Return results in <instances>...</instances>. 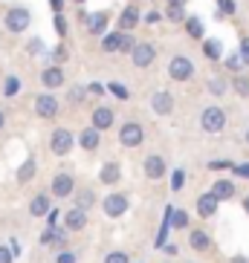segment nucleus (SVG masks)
Returning <instances> with one entry per match:
<instances>
[{"instance_id":"nucleus-1","label":"nucleus","mask_w":249,"mask_h":263,"mask_svg":"<svg viewBox=\"0 0 249 263\" xmlns=\"http://www.w3.org/2000/svg\"><path fill=\"white\" fill-rule=\"evenodd\" d=\"M226 122H229V119H226V110L218 107V104L206 107V110H203V116H200V127L206 133H223Z\"/></svg>"},{"instance_id":"nucleus-2","label":"nucleus","mask_w":249,"mask_h":263,"mask_svg":"<svg viewBox=\"0 0 249 263\" xmlns=\"http://www.w3.org/2000/svg\"><path fill=\"white\" fill-rule=\"evenodd\" d=\"M29 24H32V12L29 9H24V6H12L6 12V17H3V26H6L9 32H26L29 29Z\"/></svg>"},{"instance_id":"nucleus-3","label":"nucleus","mask_w":249,"mask_h":263,"mask_svg":"<svg viewBox=\"0 0 249 263\" xmlns=\"http://www.w3.org/2000/svg\"><path fill=\"white\" fill-rule=\"evenodd\" d=\"M191 76H194V61L188 55H174L168 61V78L171 81H188Z\"/></svg>"},{"instance_id":"nucleus-4","label":"nucleus","mask_w":249,"mask_h":263,"mask_svg":"<svg viewBox=\"0 0 249 263\" xmlns=\"http://www.w3.org/2000/svg\"><path fill=\"white\" fill-rule=\"evenodd\" d=\"M73 145H76V136H73V130H67V127H55L52 136H49V151H52L55 156H67L73 151Z\"/></svg>"},{"instance_id":"nucleus-5","label":"nucleus","mask_w":249,"mask_h":263,"mask_svg":"<svg viewBox=\"0 0 249 263\" xmlns=\"http://www.w3.org/2000/svg\"><path fill=\"white\" fill-rule=\"evenodd\" d=\"M131 61H133V67H139V70L151 67V64L156 61V47L148 44V41H136L133 49H131Z\"/></svg>"},{"instance_id":"nucleus-6","label":"nucleus","mask_w":249,"mask_h":263,"mask_svg":"<svg viewBox=\"0 0 249 263\" xmlns=\"http://www.w3.org/2000/svg\"><path fill=\"white\" fill-rule=\"evenodd\" d=\"M145 139V127L139 122H124L119 127V145L122 147H139Z\"/></svg>"},{"instance_id":"nucleus-7","label":"nucleus","mask_w":249,"mask_h":263,"mask_svg":"<svg viewBox=\"0 0 249 263\" xmlns=\"http://www.w3.org/2000/svg\"><path fill=\"white\" fill-rule=\"evenodd\" d=\"M35 113H38V119H55L61 113V101L55 99L52 90H49V93H41L38 99H35Z\"/></svg>"},{"instance_id":"nucleus-8","label":"nucleus","mask_w":249,"mask_h":263,"mask_svg":"<svg viewBox=\"0 0 249 263\" xmlns=\"http://www.w3.org/2000/svg\"><path fill=\"white\" fill-rule=\"evenodd\" d=\"M128 194H108L104 200H101V211L108 217H122L124 211H128Z\"/></svg>"},{"instance_id":"nucleus-9","label":"nucleus","mask_w":249,"mask_h":263,"mask_svg":"<svg viewBox=\"0 0 249 263\" xmlns=\"http://www.w3.org/2000/svg\"><path fill=\"white\" fill-rule=\"evenodd\" d=\"M73 191H76V179H73V174H55L52 185H49V194H52L55 200H64V197H70Z\"/></svg>"},{"instance_id":"nucleus-10","label":"nucleus","mask_w":249,"mask_h":263,"mask_svg":"<svg viewBox=\"0 0 249 263\" xmlns=\"http://www.w3.org/2000/svg\"><path fill=\"white\" fill-rule=\"evenodd\" d=\"M142 171H145V177L148 179H163L165 177V171H168V165H165V159L159 154H148L145 156V162H142Z\"/></svg>"},{"instance_id":"nucleus-11","label":"nucleus","mask_w":249,"mask_h":263,"mask_svg":"<svg viewBox=\"0 0 249 263\" xmlns=\"http://www.w3.org/2000/svg\"><path fill=\"white\" fill-rule=\"evenodd\" d=\"M113 122H116V116H113V107H108V104H99V107L90 113V124L101 133L108 130V127H113Z\"/></svg>"},{"instance_id":"nucleus-12","label":"nucleus","mask_w":249,"mask_h":263,"mask_svg":"<svg viewBox=\"0 0 249 263\" xmlns=\"http://www.w3.org/2000/svg\"><path fill=\"white\" fill-rule=\"evenodd\" d=\"M151 110H154L156 116H171L174 110V96L168 90H159V93L151 96Z\"/></svg>"},{"instance_id":"nucleus-13","label":"nucleus","mask_w":249,"mask_h":263,"mask_svg":"<svg viewBox=\"0 0 249 263\" xmlns=\"http://www.w3.org/2000/svg\"><path fill=\"white\" fill-rule=\"evenodd\" d=\"M64 70L55 64V67H47V70L41 72V84L47 87V90H58V87H64Z\"/></svg>"},{"instance_id":"nucleus-14","label":"nucleus","mask_w":249,"mask_h":263,"mask_svg":"<svg viewBox=\"0 0 249 263\" xmlns=\"http://www.w3.org/2000/svg\"><path fill=\"white\" fill-rule=\"evenodd\" d=\"M87 226V211L84 209H70L64 214V229L67 232H81Z\"/></svg>"},{"instance_id":"nucleus-15","label":"nucleus","mask_w":249,"mask_h":263,"mask_svg":"<svg viewBox=\"0 0 249 263\" xmlns=\"http://www.w3.org/2000/svg\"><path fill=\"white\" fill-rule=\"evenodd\" d=\"M99 179H101V185H116L119 179H122V168H119V162H104L101 165Z\"/></svg>"},{"instance_id":"nucleus-16","label":"nucleus","mask_w":249,"mask_h":263,"mask_svg":"<svg viewBox=\"0 0 249 263\" xmlns=\"http://www.w3.org/2000/svg\"><path fill=\"white\" fill-rule=\"evenodd\" d=\"M78 145L84 147V151H96V147L101 145V130H96L93 124L84 127V130L78 133Z\"/></svg>"},{"instance_id":"nucleus-17","label":"nucleus","mask_w":249,"mask_h":263,"mask_svg":"<svg viewBox=\"0 0 249 263\" xmlns=\"http://www.w3.org/2000/svg\"><path fill=\"white\" fill-rule=\"evenodd\" d=\"M197 214L203 217V220H209V217H215L218 214V197L215 194H203L200 200H197Z\"/></svg>"},{"instance_id":"nucleus-18","label":"nucleus","mask_w":249,"mask_h":263,"mask_svg":"<svg viewBox=\"0 0 249 263\" xmlns=\"http://www.w3.org/2000/svg\"><path fill=\"white\" fill-rule=\"evenodd\" d=\"M73 197H76V209H84V211H90L96 202H99L96 200V191L93 188H87V185L78 188V191H73Z\"/></svg>"},{"instance_id":"nucleus-19","label":"nucleus","mask_w":249,"mask_h":263,"mask_svg":"<svg viewBox=\"0 0 249 263\" xmlns=\"http://www.w3.org/2000/svg\"><path fill=\"white\" fill-rule=\"evenodd\" d=\"M188 246L194 249V252H209L211 249V237L203 229H194V232H188Z\"/></svg>"},{"instance_id":"nucleus-20","label":"nucleus","mask_w":249,"mask_h":263,"mask_svg":"<svg viewBox=\"0 0 249 263\" xmlns=\"http://www.w3.org/2000/svg\"><path fill=\"white\" fill-rule=\"evenodd\" d=\"M136 24H139V9L131 3L128 9H122V15H119V26H122V32H131Z\"/></svg>"},{"instance_id":"nucleus-21","label":"nucleus","mask_w":249,"mask_h":263,"mask_svg":"<svg viewBox=\"0 0 249 263\" xmlns=\"http://www.w3.org/2000/svg\"><path fill=\"white\" fill-rule=\"evenodd\" d=\"M87 29H90V35H104V29H108V12L87 15Z\"/></svg>"},{"instance_id":"nucleus-22","label":"nucleus","mask_w":249,"mask_h":263,"mask_svg":"<svg viewBox=\"0 0 249 263\" xmlns=\"http://www.w3.org/2000/svg\"><path fill=\"white\" fill-rule=\"evenodd\" d=\"M35 174H38V162H35V156H29V159L17 168V182H21V185H26V182H32V179H35Z\"/></svg>"},{"instance_id":"nucleus-23","label":"nucleus","mask_w":249,"mask_h":263,"mask_svg":"<svg viewBox=\"0 0 249 263\" xmlns=\"http://www.w3.org/2000/svg\"><path fill=\"white\" fill-rule=\"evenodd\" d=\"M49 209H52V200H49V194H38V197L29 202V214H32V217H44Z\"/></svg>"},{"instance_id":"nucleus-24","label":"nucleus","mask_w":249,"mask_h":263,"mask_svg":"<svg viewBox=\"0 0 249 263\" xmlns=\"http://www.w3.org/2000/svg\"><path fill=\"white\" fill-rule=\"evenodd\" d=\"M211 194L218 197V202L232 200V197H235V185L229 182V179H215V185H211Z\"/></svg>"},{"instance_id":"nucleus-25","label":"nucleus","mask_w":249,"mask_h":263,"mask_svg":"<svg viewBox=\"0 0 249 263\" xmlns=\"http://www.w3.org/2000/svg\"><path fill=\"white\" fill-rule=\"evenodd\" d=\"M165 17H168L171 24H183V21H186V3H174V0H168Z\"/></svg>"},{"instance_id":"nucleus-26","label":"nucleus","mask_w":249,"mask_h":263,"mask_svg":"<svg viewBox=\"0 0 249 263\" xmlns=\"http://www.w3.org/2000/svg\"><path fill=\"white\" fill-rule=\"evenodd\" d=\"M122 35L124 32H110V35H104V38H101V49H104V52H119Z\"/></svg>"},{"instance_id":"nucleus-27","label":"nucleus","mask_w":249,"mask_h":263,"mask_svg":"<svg viewBox=\"0 0 249 263\" xmlns=\"http://www.w3.org/2000/svg\"><path fill=\"white\" fill-rule=\"evenodd\" d=\"M21 93V78L17 76H6V81H3V96L6 99H12V96Z\"/></svg>"},{"instance_id":"nucleus-28","label":"nucleus","mask_w":249,"mask_h":263,"mask_svg":"<svg viewBox=\"0 0 249 263\" xmlns=\"http://www.w3.org/2000/svg\"><path fill=\"white\" fill-rule=\"evenodd\" d=\"M203 52H206V58L218 61L220 55H223V47H220V41H203Z\"/></svg>"},{"instance_id":"nucleus-29","label":"nucleus","mask_w":249,"mask_h":263,"mask_svg":"<svg viewBox=\"0 0 249 263\" xmlns=\"http://www.w3.org/2000/svg\"><path fill=\"white\" fill-rule=\"evenodd\" d=\"M232 90L241 96V99H249V78L246 76H235L232 78Z\"/></svg>"},{"instance_id":"nucleus-30","label":"nucleus","mask_w":249,"mask_h":263,"mask_svg":"<svg viewBox=\"0 0 249 263\" xmlns=\"http://www.w3.org/2000/svg\"><path fill=\"white\" fill-rule=\"evenodd\" d=\"M104 90H110V93L116 96V99H131V90H128V87L122 84V81H110V84H104Z\"/></svg>"},{"instance_id":"nucleus-31","label":"nucleus","mask_w":249,"mask_h":263,"mask_svg":"<svg viewBox=\"0 0 249 263\" xmlns=\"http://www.w3.org/2000/svg\"><path fill=\"white\" fill-rule=\"evenodd\" d=\"M183 24H186V32L191 35V38H203V24L197 21V17H188L186 15V21H183Z\"/></svg>"},{"instance_id":"nucleus-32","label":"nucleus","mask_w":249,"mask_h":263,"mask_svg":"<svg viewBox=\"0 0 249 263\" xmlns=\"http://www.w3.org/2000/svg\"><path fill=\"white\" fill-rule=\"evenodd\" d=\"M226 90H229V84H226L223 78H209V93L211 96H223Z\"/></svg>"},{"instance_id":"nucleus-33","label":"nucleus","mask_w":249,"mask_h":263,"mask_svg":"<svg viewBox=\"0 0 249 263\" xmlns=\"http://www.w3.org/2000/svg\"><path fill=\"white\" fill-rule=\"evenodd\" d=\"M171 226L174 229H188V214L186 211H171Z\"/></svg>"},{"instance_id":"nucleus-34","label":"nucleus","mask_w":249,"mask_h":263,"mask_svg":"<svg viewBox=\"0 0 249 263\" xmlns=\"http://www.w3.org/2000/svg\"><path fill=\"white\" fill-rule=\"evenodd\" d=\"M67 99H70V104H81V101L87 99V87H73Z\"/></svg>"},{"instance_id":"nucleus-35","label":"nucleus","mask_w":249,"mask_h":263,"mask_svg":"<svg viewBox=\"0 0 249 263\" xmlns=\"http://www.w3.org/2000/svg\"><path fill=\"white\" fill-rule=\"evenodd\" d=\"M55 263H78V255H76V252H67V249H58Z\"/></svg>"},{"instance_id":"nucleus-36","label":"nucleus","mask_w":249,"mask_h":263,"mask_svg":"<svg viewBox=\"0 0 249 263\" xmlns=\"http://www.w3.org/2000/svg\"><path fill=\"white\" fill-rule=\"evenodd\" d=\"M52 26H55V32H58V38H64V35H67V21H64V15H61V12H55Z\"/></svg>"},{"instance_id":"nucleus-37","label":"nucleus","mask_w":249,"mask_h":263,"mask_svg":"<svg viewBox=\"0 0 249 263\" xmlns=\"http://www.w3.org/2000/svg\"><path fill=\"white\" fill-rule=\"evenodd\" d=\"M104 263H131V257H128V252H108Z\"/></svg>"},{"instance_id":"nucleus-38","label":"nucleus","mask_w":249,"mask_h":263,"mask_svg":"<svg viewBox=\"0 0 249 263\" xmlns=\"http://www.w3.org/2000/svg\"><path fill=\"white\" fill-rule=\"evenodd\" d=\"M133 44H136V38H133V35H128V32H124V35H122V44H119V52H124V55H131Z\"/></svg>"},{"instance_id":"nucleus-39","label":"nucleus","mask_w":249,"mask_h":263,"mask_svg":"<svg viewBox=\"0 0 249 263\" xmlns=\"http://www.w3.org/2000/svg\"><path fill=\"white\" fill-rule=\"evenodd\" d=\"M238 55H241V64H243V67H249V38H241Z\"/></svg>"},{"instance_id":"nucleus-40","label":"nucleus","mask_w":249,"mask_h":263,"mask_svg":"<svg viewBox=\"0 0 249 263\" xmlns=\"http://www.w3.org/2000/svg\"><path fill=\"white\" fill-rule=\"evenodd\" d=\"M226 67H229L232 72H238V70L243 67V64H241V55H238V52H235V55H229V58H226Z\"/></svg>"},{"instance_id":"nucleus-41","label":"nucleus","mask_w":249,"mask_h":263,"mask_svg":"<svg viewBox=\"0 0 249 263\" xmlns=\"http://www.w3.org/2000/svg\"><path fill=\"white\" fill-rule=\"evenodd\" d=\"M183 182H186V174H183V171H174L171 188H174V191H180V188H183Z\"/></svg>"},{"instance_id":"nucleus-42","label":"nucleus","mask_w":249,"mask_h":263,"mask_svg":"<svg viewBox=\"0 0 249 263\" xmlns=\"http://www.w3.org/2000/svg\"><path fill=\"white\" fill-rule=\"evenodd\" d=\"M0 263H15V252H9V246H0Z\"/></svg>"},{"instance_id":"nucleus-43","label":"nucleus","mask_w":249,"mask_h":263,"mask_svg":"<svg viewBox=\"0 0 249 263\" xmlns=\"http://www.w3.org/2000/svg\"><path fill=\"white\" fill-rule=\"evenodd\" d=\"M220 3V12H223V15H235V3L232 0H218Z\"/></svg>"},{"instance_id":"nucleus-44","label":"nucleus","mask_w":249,"mask_h":263,"mask_svg":"<svg viewBox=\"0 0 249 263\" xmlns=\"http://www.w3.org/2000/svg\"><path fill=\"white\" fill-rule=\"evenodd\" d=\"M87 93L101 96V93H104V84H101V81H93V84H87Z\"/></svg>"},{"instance_id":"nucleus-45","label":"nucleus","mask_w":249,"mask_h":263,"mask_svg":"<svg viewBox=\"0 0 249 263\" xmlns=\"http://www.w3.org/2000/svg\"><path fill=\"white\" fill-rule=\"evenodd\" d=\"M235 174L243 179H249V165H235Z\"/></svg>"},{"instance_id":"nucleus-46","label":"nucleus","mask_w":249,"mask_h":263,"mask_svg":"<svg viewBox=\"0 0 249 263\" xmlns=\"http://www.w3.org/2000/svg\"><path fill=\"white\" fill-rule=\"evenodd\" d=\"M145 21H148V24H159V21H163V15H159V12H148V15H145Z\"/></svg>"},{"instance_id":"nucleus-47","label":"nucleus","mask_w":249,"mask_h":263,"mask_svg":"<svg viewBox=\"0 0 249 263\" xmlns=\"http://www.w3.org/2000/svg\"><path fill=\"white\" fill-rule=\"evenodd\" d=\"M52 58H55V61H64V58H67V49H64V47H58V49H55V55H52Z\"/></svg>"},{"instance_id":"nucleus-48","label":"nucleus","mask_w":249,"mask_h":263,"mask_svg":"<svg viewBox=\"0 0 249 263\" xmlns=\"http://www.w3.org/2000/svg\"><path fill=\"white\" fill-rule=\"evenodd\" d=\"M163 252H165V255H171V257H174V255H177V252H180V249L174 246V243H168V246H163Z\"/></svg>"},{"instance_id":"nucleus-49","label":"nucleus","mask_w":249,"mask_h":263,"mask_svg":"<svg viewBox=\"0 0 249 263\" xmlns=\"http://www.w3.org/2000/svg\"><path fill=\"white\" fill-rule=\"evenodd\" d=\"M49 6H52V12H61V9H64V0H49Z\"/></svg>"},{"instance_id":"nucleus-50","label":"nucleus","mask_w":249,"mask_h":263,"mask_svg":"<svg viewBox=\"0 0 249 263\" xmlns=\"http://www.w3.org/2000/svg\"><path fill=\"white\" fill-rule=\"evenodd\" d=\"M3 127H6V113L0 110V130H3Z\"/></svg>"},{"instance_id":"nucleus-51","label":"nucleus","mask_w":249,"mask_h":263,"mask_svg":"<svg viewBox=\"0 0 249 263\" xmlns=\"http://www.w3.org/2000/svg\"><path fill=\"white\" fill-rule=\"evenodd\" d=\"M232 263H249V260H246V257H241V255H238V257H232Z\"/></svg>"},{"instance_id":"nucleus-52","label":"nucleus","mask_w":249,"mask_h":263,"mask_svg":"<svg viewBox=\"0 0 249 263\" xmlns=\"http://www.w3.org/2000/svg\"><path fill=\"white\" fill-rule=\"evenodd\" d=\"M243 209H246V214H249V197H246V200H243Z\"/></svg>"},{"instance_id":"nucleus-53","label":"nucleus","mask_w":249,"mask_h":263,"mask_svg":"<svg viewBox=\"0 0 249 263\" xmlns=\"http://www.w3.org/2000/svg\"><path fill=\"white\" fill-rule=\"evenodd\" d=\"M174 3H186V0H174Z\"/></svg>"},{"instance_id":"nucleus-54","label":"nucleus","mask_w":249,"mask_h":263,"mask_svg":"<svg viewBox=\"0 0 249 263\" xmlns=\"http://www.w3.org/2000/svg\"><path fill=\"white\" fill-rule=\"evenodd\" d=\"M246 145H249V133H246Z\"/></svg>"},{"instance_id":"nucleus-55","label":"nucleus","mask_w":249,"mask_h":263,"mask_svg":"<svg viewBox=\"0 0 249 263\" xmlns=\"http://www.w3.org/2000/svg\"><path fill=\"white\" fill-rule=\"evenodd\" d=\"M76 3H84V0H76Z\"/></svg>"},{"instance_id":"nucleus-56","label":"nucleus","mask_w":249,"mask_h":263,"mask_svg":"<svg viewBox=\"0 0 249 263\" xmlns=\"http://www.w3.org/2000/svg\"><path fill=\"white\" fill-rule=\"evenodd\" d=\"M131 3H136V0H131Z\"/></svg>"}]
</instances>
